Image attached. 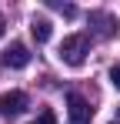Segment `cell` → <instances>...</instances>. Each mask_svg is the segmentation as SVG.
<instances>
[{
    "label": "cell",
    "instance_id": "obj_1",
    "mask_svg": "<svg viewBox=\"0 0 120 124\" xmlns=\"http://www.w3.org/2000/svg\"><path fill=\"white\" fill-rule=\"evenodd\" d=\"M87 54H90V37H87V34H70V37H63V44H60V61L63 64L80 67V64L87 61Z\"/></svg>",
    "mask_w": 120,
    "mask_h": 124
},
{
    "label": "cell",
    "instance_id": "obj_2",
    "mask_svg": "<svg viewBox=\"0 0 120 124\" xmlns=\"http://www.w3.org/2000/svg\"><path fill=\"white\" fill-rule=\"evenodd\" d=\"M67 117H70V124H90V117H93L90 101L80 94H67Z\"/></svg>",
    "mask_w": 120,
    "mask_h": 124
},
{
    "label": "cell",
    "instance_id": "obj_3",
    "mask_svg": "<svg viewBox=\"0 0 120 124\" xmlns=\"http://www.w3.org/2000/svg\"><path fill=\"white\" fill-rule=\"evenodd\" d=\"M90 27H93L97 37H117V30H120L117 17L107 14V10H90Z\"/></svg>",
    "mask_w": 120,
    "mask_h": 124
},
{
    "label": "cell",
    "instance_id": "obj_4",
    "mask_svg": "<svg viewBox=\"0 0 120 124\" xmlns=\"http://www.w3.org/2000/svg\"><path fill=\"white\" fill-rule=\"evenodd\" d=\"M27 111V94L23 91H7V94H0V114L3 117H17Z\"/></svg>",
    "mask_w": 120,
    "mask_h": 124
},
{
    "label": "cell",
    "instance_id": "obj_5",
    "mask_svg": "<svg viewBox=\"0 0 120 124\" xmlns=\"http://www.w3.org/2000/svg\"><path fill=\"white\" fill-rule=\"evenodd\" d=\"M3 64H7V67H27V64H30V50H27L23 44H10V47L3 50Z\"/></svg>",
    "mask_w": 120,
    "mask_h": 124
},
{
    "label": "cell",
    "instance_id": "obj_6",
    "mask_svg": "<svg viewBox=\"0 0 120 124\" xmlns=\"http://www.w3.org/2000/svg\"><path fill=\"white\" fill-rule=\"evenodd\" d=\"M30 34H33V40H37V44H47V40H50V20L33 17V20H30Z\"/></svg>",
    "mask_w": 120,
    "mask_h": 124
},
{
    "label": "cell",
    "instance_id": "obj_7",
    "mask_svg": "<svg viewBox=\"0 0 120 124\" xmlns=\"http://www.w3.org/2000/svg\"><path fill=\"white\" fill-rule=\"evenodd\" d=\"M50 7H53V10H60L63 17H77V7H73V3H57V0H53Z\"/></svg>",
    "mask_w": 120,
    "mask_h": 124
},
{
    "label": "cell",
    "instance_id": "obj_8",
    "mask_svg": "<svg viewBox=\"0 0 120 124\" xmlns=\"http://www.w3.org/2000/svg\"><path fill=\"white\" fill-rule=\"evenodd\" d=\"M33 124H57V117H53V111H43V114H40Z\"/></svg>",
    "mask_w": 120,
    "mask_h": 124
},
{
    "label": "cell",
    "instance_id": "obj_9",
    "mask_svg": "<svg viewBox=\"0 0 120 124\" xmlns=\"http://www.w3.org/2000/svg\"><path fill=\"white\" fill-rule=\"evenodd\" d=\"M110 84H113V87H120V64H113V67H110Z\"/></svg>",
    "mask_w": 120,
    "mask_h": 124
},
{
    "label": "cell",
    "instance_id": "obj_10",
    "mask_svg": "<svg viewBox=\"0 0 120 124\" xmlns=\"http://www.w3.org/2000/svg\"><path fill=\"white\" fill-rule=\"evenodd\" d=\"M3 27H7V20H3V17H0V37H3Z\"/></svg>",
    "mask_w": 120,
    "mask_h": 124
},
{
    "label": "cell",
    "instance_id": "obj_11",
    "mask_svg": "<svg viewBox=\"0 0 120 124\" xmlns=\"http://www.w3.org/2000/svg\"><path fill=\"white\" fill-rule=\"evenodd\" d=\"M117 114H120V111H117Z\"/></svg>",
    "mask_w": 120,
    "mask_h": 124
}]
</instances>
